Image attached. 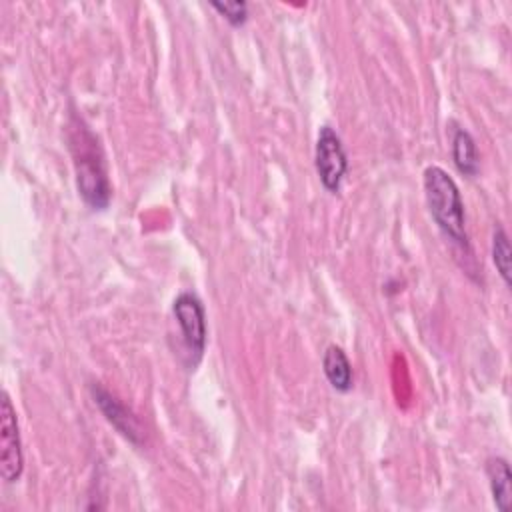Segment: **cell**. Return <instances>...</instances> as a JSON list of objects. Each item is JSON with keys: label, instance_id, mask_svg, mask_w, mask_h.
Here are the masks:
<instances>
[{"label": "cell", "instance_id": "1", "mask_svg": "<svg viewBox=\"0 0 512 512\" xmlns=\"http://www.w3.org/2000/svg\"><path fill=\"white\" fill-rule=\"evenodd\" d=\"M424 194L438 228L456 244L466 246V222L460 190L452 176L440 166L424 170Z\"/></svg>", "mask_w": 512, "mask_h": 512}, {"label": "cell", "instance_id": "2", "mask_svg": "<svg viewBox=\"0 0 512 512\" xmlns=\"http://www.w3.org/2000/svg\"><path fill=\"white\" fill-rule=\"evenodd\" d=\"M86 134V132H84ZM84 136H80V144H74L78 148L76 152V186H78V194L84 198V202L94 208V210H104L110 202L112 190L106 178V170L104 164L100 160V156H96V148H94V138L90 142V146H84Z\"/></svg>", "mask_w": 512, "mask_h": 512}, {"label": "cell", "instance_id": "3", "mask_svg": "<svg viewBox=\"0 0 512 512\" xmlns=\"http://www.w3.org/2000/svg\"><path fill=\"white\" fill-rule=\"evenodd\" d=\"M314 162L322 186L332 194L338 192L348 170V158L340 136L330 126H322L318 132Z\"/></svg>", "mask_w": 512, "mask_h": 512}, {"label": "cell", "instance_id": "4", "mask_svg": "<svg viewBox=\"0 0 512 512\" xmlns=\"http://www.w3.org/2000/svg\"><path fill=\"white\" fill-rule=\"evenodd\" d=\"M24 458L18 420L10 396L4 392L0 402V474L4 482H16L22 474Z\"/></svg>", "mask_w": 512, "mask_h": 512}, {"label": "cell", "instance_id": "5", "mask_svg": "<svg viewBox=\"0 0 512 512\" xmlns=\"http://www.w3.org/2000/svg\"><path fill=\"white\" fill-rule=\"evenodd\" d=\"M172 314L180 326L188 352H192L198 360L206 346V314L200 298L192 292L178 294L172 302Z\"/></svg>", "mask_w": 512, "mask_h": 512}, {"label": "cell", "instance_id": "6", "mask_svg": "<svg viewBox=\"0 0 512 512\" xmlns=\"http://www.w3.org/2000/svg\"><path fill=\"white\" fill-rule=\"evenodd\" d=\"M92 396H94V402L98 404V408L102 410V414L106 416V420L124 436L128 438L130 442L134 444H140L142 442V428L136 420V416L124 406L120 404L108 390H104L100 384H92Z\"/></svg>", "mask_w": 512, "mask_h": 512}, {"label": "cell", "instance_id": "7", "mask_svg": "<svg viewBox=\"0 0 512 512\" xmlns=\"http://www.w3.org/2000/svg\"><path fill=\"white\" fill-rule=\"evenodd\" d=\"M486 474L496 508L500 512H508L512 502V472L508 462L504 458H490L486 464Z\"/></svg>", "mask_w": 512, "mask_h": 512}, {"label": "cell", "instance_id": "8", "mask_svg": "<svg viewBox=\"0 0 512 512\" xmlns=\"http://www.w3.org/2000/svg\"><path fill=\"white\" fill-rule=\"evenodd\" d=\"M322 368L330 386L338 392H348L352 388V366L340 346H328L322 356Z\"/></svg>", "mask_w": 512, "mask_h": 512}, {"label": "cell", "instance_id": "9", "mask_svg": "<svg viewBox=\"0 0 512 512\" xmlns=\"http://www.w3.org/2000/svg\"><path fill=\"white\" fill-rule=\"evenodd\" d=\"M452 158L456 168L466 176L478 174V150L468 130L458 128L452 136Z\"/></svg>", "mask_w": 512, "mask_h": 512}, {"label": "cell", "instance_id": "10", "mask_svg": "<svg viewBox=\"0 0 512 512\" xmlns=\"http://www.w3.org/2000/svg\"><path fill=\"white\" fill-rule=\"evenodd\" d=\"M492 260H494V266H496L500 278L504 280V284L510 286L512 250H510L508 236H506V232L500 226L494 230V236H492Z\"/></svg>", "mask_w": 512, "mask_h": 512}, {"label": "cell", "instance_id": "11", "mask_svg": "<svg viewBox=\"0 0 512 512\" xmlns=\"http://www.w3.org/2000/svg\"><path fill=\"white\" fill-rule=\"evenodd\" d=\"M212 8L224 16L232 26H242L248 18V4L246 2H212Z\"/></svg>", "mask_w": 512, "mask_h": 512}]
</instances>
